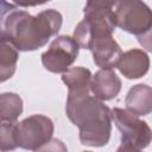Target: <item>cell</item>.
Segmentation results:
<instances>
[{
  "mask_svg": "<svg viewBox=\"0 0 152 152\" xmlns=\"http://www.w3.org/2000/svg\"><path fill=\"white\" fill-rule=\"evenodd\" d=\"M12 1L20 7H34V6H39L45 2H49L51 0H12Z\"/></svg>",
  "mask_w": 152,
  "mask_h": 152,
  "instance_id": "obj_14",
  "label": "cell"
},
{
  "mask_svg": "<svg viewBox=\"0 0 152 152\" xmlns=\"http://www.w3.org/2000/svg\"><path fill=\"white\" fill-rule=\"evenodd\" d=\"M65 112L80 128L82 145L100 147L108 144L112 132L110 109L89 91H68Z\"/></svg>",
  "mask_w": 152,
  "mask_h": 152,
  "instance_id": "obj_2",
  "label": "cell"
},
{
  "mask_svg": "<svg viewBox=\"0 0 152 152\" xmlns=\"http://www.w3.org/2000/svg\"><path fill=\"white\" fill-rule=\"evenodd\" d=\"M63 23L56 10L31 15L19 7L0 0V42L12 44L18 51H33L44 46L58 33Z\"/></svg>",
  "mask_w": 152,
  "mask_h": 152,
  "instance_id": "obj_1",
  "label": "cell"
},
{
  "mask_svg": "<svg viewBox=\"0 0 152 152\" xmlns=\"http://www.w3.org/2000/svg\"><path fill=\"white\" fill-rule=\"evenodd\" d=\"M53 122L50 118L34 114L18 122L15 131L17 145L28 151H43L52 141Z\"/></svg>",
  "mask_w": 152,
  "mask_h": 152,
  "instance_id": "obj_5",
  "label": "cell"
},
{
  "mask_svg": "<svg viewBox=\"0 0 152 152\" xmlns=\"http://www.w3.org/2000/svg\"><path fill=\"white\" fill-rule=\"evenodd\" d=\"M88 50L93 53V61L100 69H113L116 68V64L122 53L120 45L113 38V36L102 37L93 40Z\"/></svg>",
  "mask_w": 152,
  "mask_h": 152,
  "instance_id": "obj_8",
  "label": "cell"
},
{
  "mask_svg": "<svg viewBox=\"0 0 152 152\" xmlns=\"http://www.w3.org/2000/svg\"><path fill=\"white\" fill-rule=\"evenodd\" d=\"M18 58V50L12 44L0 42V83L14 75Z\"/></svg>",
  "mask_w": 152,
  "mask_h": 152,
  "instance_id": "obj_13",
  "label": "cell"
},
{
  "mask_svg": "<svg viewBox=\"0 0 152 152\" xmlns=\"http://www.w3.org/2000/svg\"><path fill=\"white\" fill-rule=\"evenodd\" d=\"M121 90V80L112 69H100L90 80V91L101 100L108 101L119 95Z\"/></svg>",
  "mask_w": 152,
  "mask_h": 152,
  "instance_id": "obj_9",
  "label": "cell"
},
{
  "mask_svg": "<svg viewBox=\"0 0 152 152\" xmlns=\"http://www.w3.org/2000/svg\"><path fill=\"white\" fill-rule=\"evenodd\" d=\"M112 14L115 27L137 36L138 40L146 38L151 42L152 14L142 0H114Z\"/></svg>",
  "mask_w": 152,
  "mask_h": 152,
  "instance_id": "obj_3",
  "label": "cell"
},
{
  "mask_svg": "<svg viewBox=\"0 0 152 152\" xmlns=\"http://www.w3.org/2000/svg\"><path fill=\"white\" fill-rule=\"evenodd\" d=\"M80 46L70 36H58L42 53V63L44 68L53 74H63L78 56Z\"/></svg>",
  "mask_w": 152,
  "mask_h": 152,
  "instance_id": "obj_7",
  "label": "cell"
},
{
  "mask_svg": "<svg viewBox=\"0 0 152 152\" xmlns=\"http://www.w3.org/2000/svg\"><path fill=\"white\" fill-rule=\"evenodd\" d=\"M126 109L138 116L148 115L152 110V89L147 84L132 87L125 99Z\"/></svg>",
  "mask_w": 152,
  "mask_h": 152,
  "instance_id": "obj_11",
  "label": "cell"
},
{
  "mask_svg": "<svg viewBox=\"0 0 152 152\" xmlns=\"http://www.w3.org/2000/svg\"><path fill=\"white\" fill-rule=\"evenodd\" d=\"M116 68L126 78L137 80L148 71L150 58L145 51L140 49H131L121 53Z\"/></svg>",
  "mask_w": 152,
  "mask_h": 152,
  "instance_id": "obj_10",
  "label": "cell"
},
{
  "mask_svg": "<svg viewBox=\"0 0 152 152\" xmlns=\"http://www.w3.org/2000/svg\"><path fill=\"white\" fill-rule=\"evenodd\" d=\"M91 72L83 66L69 68L62 74V81L68 87V91H90Z\"/></svg>",
  "mask_w": 152,
  "mask_h": 152,
  "instance_id": "obj_12",
  "label": "cell"
},
{
  "mask_svg": "<svg viewBox=\"0 0 152 152\" xmlns=\"http://www.w3.org/2000/svg\"><path fill=\"white\" fill-rule=\"evenodd\" d=\"M112 120L121 133V145L118 151H141L151 142L150 126L128 109H110Z\"/></svg>",
  "mask_w": 152,
  "mask_h": 152,
  "instance_id": "obj_4",
  "label": "cell"
},
{
  "mask_svg": "<svg viewBox=\"0 0 152 152\" xmlns=\"http://www.w3.org/2000/svg\"><path fill=\"white\" fill-rule=\"evenodd\" d=\"M23 108V100L18 94H0V151H11L18 147L15 131Z\"/></svg>",
  "mask_w": 152,
  "mask_h": 152,
  "instance_id": "obj_6",
  "label": "cell"
}]
</instances>
